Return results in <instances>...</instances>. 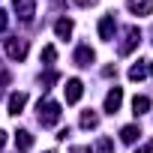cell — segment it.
I'll use <instances>...</instances> for the list:
<instances>
[{"mask_svg":"<svg viewBox=\"0 0 153 153\" xmlns=\"http://www.w3.org/2000/svg\"><path fill=\"white\" fill-rule=\"evenodd\" d=\"M36 108H39V123H42V126H51V123L60 120V105H57V102H42V99H39Z\"/></svg>","mask_w":153,"mask_h":153,"instance_id":"obj_1","label":"cell"},{"mask_svg":"<svg viewBox=\"0 0 153 153\" xmlns=\"http://www.w3.org/2000/svg\"><path fill=\"white\" fill-rule=\"evenodd\" d=\"M6 51H9L12 60H24V54H27V42H24V39H6Z\"/></svg>","mask_w":153,"mask_h":153,"instance_id":"obj_2","label":"cell"},{"mask_svg":"<svg viewBox=\"0 0 153 153\" xmlns=\"http://www.w3.org/2000/svg\"><path fill=\"white\" fill-rule=\"evenodd\" d=\"M138 42H141V30H138V27H129V30H126V42L120 45V54H129Z\"/></svg>","mask_w":153,"mask_h":153,"instance_id":"obj_3","label":"cell"},{"mask_svg":"<svg viewBox=\"0 0 153 153\" xmlns=\"http://www.w3.org/2000/svg\"><path fill=\"white\" fill-rule=\"evenodd\" d=\"M15 12H18L24 21H30L33 12H36V0H15Z\"/></svg>","mask_w":153,"mask_h":153,"instance_id":"obj_4","label":"cell"},{"mask_svg":"<svg viewBox=\"0 0 153 153\" xmlns=\"http://www.w3.org/2000/svg\"><path fill=\"white\" fill-rule=\"evenodd\" d=\"M93 63V48L90 45H78L75 51V66H90Z\"/></svg>","mask_w":153,"mask_h":153,"instance_id":"obj_5","label":"cell"},{"mask_svg":"<svg viewBox=\"0 0 153 153\" xmlns=\"http://www.w3.org/2000/svg\"><path fill=\"white\" fill-rule=\"evenodd\" d=\"M120 99H123V90H120V87H114V90L105 96V111H108V114H114V111L120 108Z\"/></svg>","mask_w":153,"mask_h":153,"instance_id":"obj_6","label":"cell"},{"mask_svg":"<svg viewBox=\"0 0 153 153\" xmlns=\"http://www.w3.org/2000/svg\"><path fill=\"white\" fill-rule=\"evenodd\" d=\"M78 99H81V81H78V78H72V81L66 84V102L75 105Z\"/></svg>","mask_w":153,"mask_h":153,"instance_id":"obj_7","label":"cell"},{"mask_svg":"<svg viewBox=\"0 0 153 153\" xmlns=\"http://www.w3.org/2000/svg\"><path fill=\"white\" fill-rule=\"evenodd\" d=\"M114 27H117V24H114V15H105V18L99 21V36H102V39H111Z\"/></svg>","mask_w":153,"mask_h":153,"instance_id":"obj_8","label":"cell"},{"mask_svg":"<svg viewBox=\"0 0 153 153\" xmlns=\"http://www.w3.org/2000/svg\"><path fill=\"white\" fill-rule=\"evenodd\" d=\"M24 105H27V93H12L9 96V114H18Z\"/></svg>","mask_w":153,"mask_h":153,"instance_id":"obj_9","label":"cell"},{"mask_svg":"<svg viewBox=\"0 0 153 153\" xmlns=\"http://www.w3.org/2000/svg\"><path fill=\"white\" fill-rule=\"evenodd\" d=\"M129 9H132V12H138V15H150L153 3H150V0H129Z\"/></svg>","mask_w":153,"mask_h":153,"instance_id":"obj_10","label":"cell"},{"mask_svg":"<svg viewBox=\"0 0 153 153\" xmlns=\"http://www.w3.org/2000/svg\"><path fill=\"white\" fill-rule=\"evenodd\" d=\"M132 111H135V117H138V114H147V111H150V99H147V96H135V99H132Z\"/></svg>","mask_w":153,"mask_h":153,"instance_id":"obj_11","label":"cell"},{"mask_svg":"<svg viewBox=\"0 0 153 153\" xmlns=\"http://www.w3.org/2000/svg\"><path fill=\"white\" fill-rule=\"evenodd\" d=\"M15 147H18V150H30V147H33V135H30V132H18V135H15Z\"/></svg>","mask_w":153,"mask_h":153,"instance_id":"obj_12","label":"cell"},{"mask_svg":"<svg viewBox=\"0 0 153 153\" xmlns=\"http://www.w3.org/2000/svg\"><path fill=\"white\" fill-rule=\"evenodd\" d=\"M120 135H123V141H135V138L141 135V129H138V126H123Z\"/></svg>","mask_w":153,"mask_h":153,"instance_id":"obj_13","label":"cell"},{"mask_svg":"<svg viewBox=\"0 0 153 153\" xmlns=\"http://www.w3.org/2000/svg\"><path fill=\"white\" fill-rule=\"evenodd\" d=\"M69 33H72V21H66V18H60V21H57V36H63V39H66Z\"/></svg>","mask_w":153,"mask_h":153,"instance_id":"obj_14","label":"cell"},{"mask_svg":"<svg viewBox=\"0 0 153 153\" xmlns=\"http://www.w3.org/2000/svg\"><path fill=\"white\" fill-rule=\"evenodd\" d=\"M144 75H147V69H144L141 63H135V66L129 69V78H132V81H141V78H144Z\"/></svg>","mask_w":153,"mask_h":153,"instance_id":"obj_15","label":"cell"},{"mask_svg":"<svg viewBox=\"0 0 153 153\" xmlns=\"http://www.w3.org/2000/svg\"><path fill=\"white\" fill-rule=\"evenodd\" d=\"M96 123H99V117H96V114H90V111H87V114L81 117V126H84V129H93Z\"/></svg>","mask_w":153,"mask_h":153,"instance_id":"obj_16","label":"cell"},{"mask_svg":"<svg viewBox=\"0 0 153 153\" xmlns=\"http://www.w3.org/2000/svg\"><path fill=\"white\" fill-rule=\"evenodd\" d=\"M42 57H45V66H51V63H54V57H57V51H54L51 45H45V48H42Z\"/></svg>","mask_w":153,"mask_h":153,"instance_id":"obj_17","label":"cell"},{"mask_svg":"<svg viewBox=\"0 0 153 153\" xmlns=\"http://www.w3.org/2000/svg\"><path fill=\"white\" fill-rule=\"evenodd\" d=\"M135 153H153V138H150V141H147L141 150H135Z\"/></svg>","mask_w":153,"mask_h":153,"instance_id":"obj_18","label":"cell"},{"mask_svg":"<svg viewBox=\"0 0 153 153\" xmlns=\"http://www.w3.org/2000/svg\"><path fill=\"white\" fill-rule=\"evenodd\" d=\"M6 24H9V21H6V12L0 9V30H6Z\"/></svg>","mask_w":153,"mask_h":153,"instance_id":"obj_19","label":"cell"},{"mask_svg":"<svg viewBox=\"0 0 153 153\" xmlns=\"http://www.w3.org/2000/svg\"><path fill=\"white\" fill-rule=\"evenodd\" d=\"M75 3H78V6H93L96 0H75Z\"/></svg>","mask_w":153,"mask_h":153,"instance_id":"obj_20","label":"cell"},{"mask_svg":"<svg viewBox=\"0 0 153 153\" xmlns=\"http://www.w3.org/2000/svg\"><path fill=\"white\" fill-rule=\"evenodd\" d=\"M3 135H6V132H0V147H3V141H6V138H3Z\"/></svg>","mask_w":153,"mask_h":153,"instance_id":"obj_21","label":"cell"},{"mask_svg":"<svg viewBox=\"0 0 153 153\" xmlns=\"http://www.w3.org/2000/svg\"><path fill=\"white\" fill-rule=\"evenodd\" d=\"M150 72H153V66H150Z\"/></svg>","mask_w":153,"mask_h":153,"instance_id":"obj_22","label":"cell"}]
</instances>
